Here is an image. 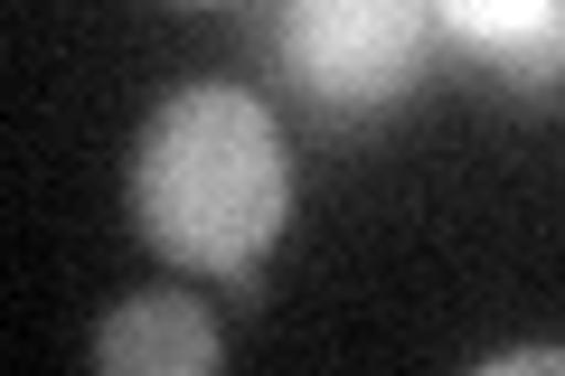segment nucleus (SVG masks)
<instances>
[{"label":"nucleus","mask_w":565,"mask_h":376,"mask_svg":"<svg viewBox=\"0 0 565 376\" xmlns=\"http://www.w3.org/2000/svg\"><path fill=\"white\" fill-rule=\"evenodd\" d=\"M122 198H132V226L161 264L255 292L264 255L282 245V217H292L282 122L245 85H180L141 122Z\"/></svg>","instance_id":"obj_1"},{"label":"nucleus","mask_w":565,"mask_h":376,"mask_svg":"<svg viewBox=\"0 0 565 376\" xmlns=\"http://www.w3.org/2000/svg\"><path fill=\"white\" fill-rule=\"evenodd\" d=\"M264 57L302 85L321 114H386L424 85L434 66V10L405 0H282L255 20Z\"/></svg>","instance_id":"obj_2"},{"label":"nucleus","mask_w":565,"mask_h":376,"mask_svg":"<svg viewBox=\"0 0 565 376\" xmlns=\"http://www.w3.org/2000/svg\"><path fill=\"white\" fill-rule=\"evenodd\" d=\"M226 339L217 311L189 292H122L95 320V376H217Z\"/></svg>","instance_id":"obj_3"},{"label":"nucleus","mask_w":565,"mask_h":376,"mask_svg":"<svg viewBox=\"0 0 565 376\" xmlns=\"http://www.w3.org/2000/svg\"><path fill=\"white\" fill-rule=\"evenodd\" d=\"M434 29L509 95H565V0H444Z\"/></svg>","instance_id":"obj_4"},{"label":"nucleus","mask_w":565,"mask_h":376,"mask_svg":"<svg viewBox=\"0 0 565 376\" xmlns=\"http://www.w3.org/2000/svg\"><path fill=\"white\" fill-rule=\"evenodd\" d=\"M471 376H565V348H500V357H481Z\"/></svg>","instance_id":"obj_5"}]
</instances>
